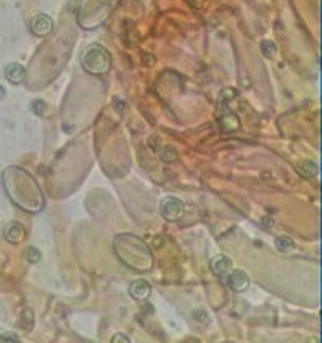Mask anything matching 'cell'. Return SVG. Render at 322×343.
<instances>
[{"label":"cell","mask_w":322,"mask_h":343,"mask_svg":"<svg viewBox=\"0 0 322 343\" xmlns=\"http://www.w3.org/2000/svg\"><path fill=\"white\" fill-rule=\"evenodd\" d=\"M83 65L90 73L103 74L110 70V55L105 49L98 47V45H92L83 56Z\"/></svg>","instance_id":"obj_1"},{"label":"cell","mask_w":322,"mask_h":343,"mask_svg":"<svg viewBox=\"0 0 322 343\" xmlns=\"http://www.w3.org/2000/svg\"><path fill=\"white\" fill-rule=\"evenodd\" d=\"M159 213L166 221L176 223L182 219L184 214H186V205L176 197H166L159 205Z\"/></svg>","instance_id":"obj_2"},{"label":"cell","mask_w":322,"mask_h":343,"mask_svg":"<svg viewBox=\"0 0 322 343\" xmlns=\"http://www.w3.org/2000/svg\"><path fill=\"white\" fill-rule=\"evenodd\" d=\"M224 277H226V285L235 293H242V292L248 290V287H250V277L244 271H238V269L229 271Z\"/></svg>","instance_id":"obj_3"},{"label":"cell","mask_w":322,"mask_h":343,"mask_svg":"<svg viewBox=\"0 0 322 343\" xmlns=\"http://www.w3.org/2000/svg\"><path fill=\"white\" fill-rule=\"evenodd\" d=\"M53 29V23L47 15H39L31 21V31L36 36H47Z\"/></svg>","instance_id":"obj_4"},{"label":"cell","mask_w":322,"mask_h":343,"mask_svg":"<svg viewBox=\"0 0 322 343\" xmlns=\"http://www.w3.org/2000/svg\"><path fill=\"white\" fill-rule=\"evenodd\" d=\"M129 293H131L132 298H135V300H147L148 296H150V293H152V287H150V284H148L147 280L137 279V280H134L131 284Z\"/></svg>","instance_id":"obj_5"},{"label":"cell","mask_w":322,"mask_h":343,"mask_svg":"<svg viewBox=\"0 0 322 343\" xmlns=\"http://www.w3.org/2000/svg\"><path fill=\"white\" fill-rule=\"evenodd\" d=\"M211 271L214 276L217 277H224L226 274L232 269V261L229 259L226 255H219V256H214L211 259V265H210Z\"/></svg>","instance_id":"obj_6"},{"label":"cell","mask_w":322,"mask_h":343,"mask_svg":"<svg viewBox=\"0 0 322 343\" xmlns=\"http://www.w3.org/2000/svg\"><path fill=\"white\" fill-rule=\"evenodd\" d=\"M4 235H5V238L8 240V242H11V244H19V242H23V240H25L26 231H25V227H23V224L13 221V223H10L5 227Z\"/></svg>","instance_id":"obj_7"},{"label":"cell","mask_w":322,"mask_h":343,"mask_svg":"<svg viewBox=\"0 0 322 343\" xmlns=\"http://www.w3.org/2000/svg\"><path fill=\"white\" fill-rule=\"evenodd\" d=\"M25 76H26V71L25 68H23L19 63H10L7 68H5V77L11 84H19L25 81Z\"/></svg>","instance_id":"obj_8"},{"label":"cell","mask_w":322,"mask_h":343,"mask_svg":"<svg viewBox=\"0 0 322 343\" xmlns=\"http://www.w3.org/2000/svg\"><path fill=\"white\" fill-rule=\"evenodd\" d=\"M221 128L226 132H234L240 129V119L235 113H226L221 118Z\"/></svg>","instance_id":"obj_9"},{"label":"cell","mask_w":322,"mask_h":343,"mask_svg":"<svg viewBox=\"0 0 322 343\" xmlns=\"http://www.w3.org/2000/svg\"><path fill=\"white\" fill-rule=\"evenodd\" d=\"M296 171L303 177L311 179V177H316L317 176V165L313 163V162H300V163L296 165Z\"/></svg>","instance_id":"obj_10"},{"label":"cell","mask_w":322,"mask_h":343,"mask_svg":"<svg viewBox=\"0 0 322 343\" xmlns=\"http://www.w3.org/2000/svg\"><path fill=\"white\" fill-rule=\"evenodd\" d=\"M159 156L165 163H174L177 159V150L172 145H166L159 150Z\"/></svg>","instance_id":"obj_11"},{"label":"cell","mask_w":322,"mask_h":343,"mask_svg":"<svg viewBox=\"0 0 322 343\" xmlns=\"http://www.w3.org/2000/svg\"><path fill=\"white\" fill-rule=\"evenodd\" d=\"M293 240L290 237L287 235H280L275 238V248H277L279 251H282V253H287V251H290L293 248Z\"/></svg>","instance_id":"obj_12"},{"label":"cell","mask_w":322,"mask_h":343,"mask_svg":"<svg viewBox=\"0 0 322 343\" xmlns=\"http://www.w3.org/2000/svg\"><path fill=\"white\" fill-rule=\"evenodd\" d=\"M19 326L25 329V330H31L34 327V314L31 310H25L21 313V321H19Z\"/></svg>","instance_id":"obj_13"},{"label":"cell","mask_w":322,"mask_h":343,"mask_svg":"<svg viewBox=\"0 0 322 343\" xmlns=\"http://www.w3.org/2000/svg\"><path fill=\"white\" fill-rule=\"evenodd\" d=\"M261 52H263L264 56L271 58V56H274L275 52H277V47H275V44L271 42V41H263L261 42Z\"/></svg>","instance_id":"obj_14"},{"label":"cell","mask_w":322,"mask_h":343,"mask_svg":"<svg viewBox=\"0 0 322 343\" xmlns=\"http://www.w3.org/2000/svg\"><path fill=\"white\" fill-rule=\"evenodd\" d=\"M25 253H26V259H28L29 263H39L41 258H42L41 250L36 248V247H29V248H26Z\"/></svg>","instance_id":"obj_15"},{"label":"cell","mask_w":322,"mask_h":343,"mask_svg":"<svg viewBox=\"0 0 322 343\" xmlns=\"http://www.w3.org/2000/svg\"><path fill=\"white\" fill-rule=\"evenodd\" d=\"M192 317H193V321H197L200 324H208L210 322V313L205 311V310H195Z\"/></svg>","instance_id":"obj_16"},{"label":"cell","mask_w":322,"mask_h":343,"mask_svg":"<svg viewBox=\"0 0 322 343\" xmlns=\"http://www.w3.org/2000/svg\"><path fill=\"white\" fill-rule=\"evenodd\" d=\"M31 110L34 111V114H39V116H42V114L47 111V104H45L44 100H34L31 104Z\"/></svg>","instance_id":"obj_17"},{"label":"cell","mask_w":322,"mask_h":343,"mask_svg":"<svg viewBox=\"0 0 322 343\" xmlns=\"http://www.w3.org/2000/svg\"><path fill=\"white\" fill-rule=\"evenodd\" d=\"M111 341H123V343H131V338L129 337H126V335H123V334H116V335H113L111 337Z\"/></svg>","instance_id":"obj_18"},{"label":"cell","mask_w":322,"mask_h":343,"mask_svg":"<svg viewBox=\"0 0 322 343\" xmlns=\"http://www.w3.org/2000/svg\"><path fill=\"white\" fill-rule=\"evenodd\" d=\"M272 224H274V219H272V218H269V216H266V218L263 219V227H264V229H269Z\"/></svg>","instance_id":"obj_19"},{"label":"cell","mask_w":322,"mask_h":343,"mask_svg":"<svg viewBox=\"0 0 322 343\" xmlns=\"http://www.w3.org/2000/svg\"><path fill=\"white\" fill-rule=\"evenodd\" d=\"M0 338H2V340H15V341H19V337L15 335V334H4Z\"/></svg>","instance_id":"obj_20"},{"label":"cell","mask_w":322,"mask_h":343,"mask_svg":"<svg viewBox=\"0 0 322 343\" xmlns=\"http://www.w3.org/2000/svg\"><path fill=\"white\" fill-rule=\"evenodd\" d=\"M4 97H5V89L0 86V98H4Z\"/></svg>","instance_id":"obj_21"}]
</instances>
